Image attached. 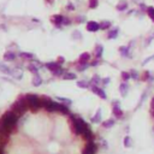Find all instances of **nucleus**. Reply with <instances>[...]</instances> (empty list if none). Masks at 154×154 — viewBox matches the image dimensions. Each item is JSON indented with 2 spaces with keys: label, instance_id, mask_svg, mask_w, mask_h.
I'll return each mask as SVG.
<instances>
[{
  "label": "nucleus",
  "instance_id": "nucleus-1",
  "mask_svg": "<svg viewBox=\"0 0 154 154\" xmlns=\"http://www.w3.org/2000/svg\"><path fill=\"white\" fill-rule=\"evenodd\" d=\"M18 119L19 117L11 110L3 113V116L0 117V135L8 139V136L16 130Z\"/></svg>",
  "mask_w": 154,
  "mask_h": 154
},
{
  "label": "nucleus",
  "instance_id": "nucleus-2",
  "mask_svg": "<svg viewBox=\"0 0 154 154\" xmlns=\"http://www.w3.org/2000/svg\"><path fill=\"white\" fill-rule=\"evenodd\" d=\"M71 120H72V130L76 135L82 136L84 140H87L88 142L94 140V134L88 127L87 123L79 118V117H72L71 116Z\"/></svg>",
  "mask_w": 154,
  "mask_h": 154
},
{
  "label": "nucleus",
  "instance_id": "nucleus-3",
  "mask_svg": "<svg viewBox=\"0 0 154 154\" xmlns=\"http://www.w3.org/2000/svg\"><path fill=\"white\" fill-rule=\"evenodd\" d=\"M25 102L28 108L32 112H36L40 108H42V104H41V98L36 94H25L24 95Z\"/></svg>",
  "mask_w": 154,
  "mask_h": 154
},
{
  "label": "nucleus",
  "instance_id": "nucleus-4",
  "mask_svg": "<svg viewBox=\"0 0 154 154\" xmlns=\"http://www.w3.org/2000/svg\"><path fill=\"white\" fill-rule=\"evenodd\" d=\"M10 110H11L12 112H15V113L20 117L22 115H24L25 112L29 110L28 106H27V102H25V99H24V95H20L13 104L11 105V107H10Z\"/></svg>",
  "mask_w": 154,
  "mask_h": 154
},
{
  "label": "nucleus",
  "instance_id": "nucleus-5",
  "mask_svg": "<svg viewBox=\"0 0 154 154\" xmlns=\"http://www.w3.org/2000/svg\"><path fill=\"white\" fill-rule=\"evenodd\" d=\"M45 66L52 72V75L53 76H56V77H59V76H64V74H66V71H65V69H63L61 68V65H59L57 61H51V63H46L45 64Z\"/></svg>",
  "mask_w": 154,
  "mask_h": 154
},
{
  "label": "nucleus",
  "instance_id": "nucleus-6",
  "mask_svg": "<svg viewBox=\"0 0 154 154\" xmlns=\"http://www.w3.org/2000/svg\"><path fill=\"white\" fill-rule=\"evenodd\" d=\"M89 89L93 91L94 94H96L98 96H100L102 100H106L107 99V95H106V93H105V90L102 89V88H100L99 86H94V84H89Z\"/></svg>",
  "mask_w": 154,
  "mask_h": 154
},
{
  "label": "nucleus",
  "instance_id": "nucleus-7",
  "mask_svg": "<svg viewBox=\"0 0 154 154\" xmlns=\"http://www.w3.org/2000/svg\"><path fill=\"white\" fill-rule=\"evenodd\" d=\"M96 150H98V145L94 143L93 141H90L86 145L82 154H96Z\"/></svg>",
  "mask_w": 154,
  "mask_h": 154
},
{
  "label": "nucleus",
  "instance_id": "nucleus-8",
  "mask_svg": "<svg viewBox=\"0 0 154 154\" xmlns=\"http://www.w3.org/2000/svg\"><path fill=\"white\" fill-rule=\"evenodd\" d=\"M51 22H52L57 28H60L63 25V16L61 15H54L51 17Z\"/></svg>",
  "mask_w": 154,
  "mask_h": 154
},
{
  "label": "nucleus",
  "instance_id": "nucleus-9",
  "mask_svg": "<svg viewBox=\"0 0 154 154\" xmlns=\"http://www.w3.org/2000/svg\"><path fill=\"white\" fill-rule=\"evenodd\" d=\"M112 113H113V116L118 119L123 118V116H124V112L122 111V108L118 106V105H115V106H112Z\"/></svg>",
  "mask_w": 154,
  "mask_h": 154
},
{
  "label": "nucleus",
  "instance_id": "nucleus-10",
  "mask_svg": "<svg viewBox=\"0 0 154 154\" xmlns=\"http://www.w3.org/2000/svg\"><path fill=\"white\" fill-rule=\"evenodd\" d=\"M99 29H100L99 23L94 22V20H90V22H88V23H87V30H88V32L95 33V32H98Z\"/></svg>",
  "mask_w": 154,
  "mask_h": 154
},
{
  "label": "nucleus",
  "instance_id": "nucleus-11",
  "mask_svg": "<svg viewBox=\"0 0 154 154\" xmlns=\"http://www.w3.org/2000/svg\"><path fill=\"white\" fill-rule=\"evenodd\" d=\"M128 91H129V84L127 83V82H123V83H120V86H119V93H120V95L122 96H127Z\"/></svg>",
  "mask_w": 154,
  "mask_h": 154
},
{
  "label": "nucleus",
  "instance_id": "nucleus-12",
  "mask_svg": "<svg viewBox=\"0 0 154 154\" xmlns=\"http://www.w3.org/2000/svg\"><path fill=\"white\" fill-rule=\"evenodd\" d=\"M90 59V54L88 52H84V53H82L78 58V64H87L88 61Z\"/></svg>",
  "mask_w": 154,
  "mask_h": 154
},
{
  "label": "nucleus",
  "instance_id": "nucleus-13",
  "mask_svg": "<svg viewBox=\"0 0 154 154\" xmlns=\"http://www.w3.org/2000/svg\"><path fill=\"white\" fill-rule=\"evenodd\" d=\"M17 58V54L15 52H11V51H7V52L4 53V59L6 61H13Z\"/></svg>",
  "mask_w": 154,
  "mask_h": 154
},
{
  "label": "nucleus",
  "instance_id": "nucleus-14",
  "mask_svg": "<svg viewBox=\"0 0 154 154\" xmlns=\"http://www.w3.org/2000/svg\"><path fill=\"white\" fill-rule=\"evenodd\" d=\"M128 6H129V4H128L127 0H120L116 7H117L118 11H125V10L128 8Z\"/></svg>",
  "mask_w": 154,
  "mask_h": 154
},
{
  "label": "nucleus",
  "instance_id": "nucleus-15",
  "mask_svg": "<svg viewBox=\"0 0 154 154\" xmlns=\"http://www.w3.org/2000/svg\"><path fill=\"white\" fill-rule=\"evenodd\" d=\"M102 53H104V47H102L101 45H96V47H95V51H94V54H95L96 59H101V57H102Z\"/></svg>",
  "mask_w": 154,
  "mask_h": 154
},
{
  "label": "nucleus",
  "instance_id": "nucleus-16",
  "mask_svg": "<svg viewBox=\"0 0 154 154\" xmlns=\"http://www.w3.org/2000/svg\"><path fill=\"white\" fill-rule=\"evenodd\" d=\"M118 33H119V30L118 28H113V29H110L108 30V34H107V37L111 39V40H113L118 36Z\"/></svg>",
  "mask_w": 154,
  "mask_h": 154
},
{
  "label": "nucleus",
  "instance_id": "nucleus-17",
  "mask_svg": "<svg viewBox=\"0 0 154 154\" xmlns=\"http://www.w3.org/2000/svg\"><path fill=\"white\" fill-rule=\"evenodd\" d=\"M101 117H102V111H101V108H99L96 111L95 116L91 118V123H101Z\"/></svg>",
  "mask_w": 154,
  "mask_h": 154
},
{
  "label": "nucleus",
  "instance_id": "nucleus-18",
  "mask_svg": "<svg viewBox=\"0 0 154 154\" xmlns=\"http://www.w3.org/2000/svg\"><path fill=\"white\" fill-rule=\"evenodd\" d=\"M115 123H116L115 119H111V118H110V119H107V120H105V122H102L101 125L104 127L105 129H110V128H112V127L115 125Z\"/></svg>",
  "mask_w": 154,
  "mask_h": 154
},
{
  "label": "nucleus",
  "instance_id": "nucleus-19",
  "mask_svg": "<svg viewBox=\"0 0 154 154\" xmlns=\"http://www.w3.org/2000/svg\"><path fill=\"white\" fill-rule=\"evenodd\" d=\"M111 25H112V23L110 22V20H102V22L99 23V27H100L101 30H107V29L111 28Z\"/></svg>",
  "mask_w": 154,
  "mask_h": 154
},
{
  "label": "nucleus",
  "instance_id": "nucleus-20",
  "mask_svg": "<svg viewBox=\"0 0 154 154\" xmlns=\"http://www.w3.org/2000/svg\"><path fill=\"white\" fill-rule=\"evenodd\" d=\"M32 82H33V86L34 87H39V86L42 84V78L40 77V75H34Z\"/></svg>",
  "mask_w": 154,
  "mask_h": 154
},
{
  "label": "nucleus",
  "instance_id": "nucleus-21",
  "mask_svg": "<svg viewBox=\"0 0 154 154\" xmlns=\"http://www.w3.org/2000/svg\"><path fill=\"white\" fill-rule=\"evenodd\" d=\"M28 70H29L33 75H39V68H37L35 64H29V65H28Z\"/></svg>",
  "mask_w": 154,
  "mask_h": 154
},
{
  "label": "nucleus",
  "instance_id": "nucleus-22",
  "mask_svg": "<svg viewBox=\"0 0 154 154\" xmlns=\"http://www.w3.org/2000/svg\"><path fill=\"white\" fill-rule=\"evenodd\" d=\"M101 82H102V79L99 77V76H93V77H91V79H90V83L89 84H94V86H99L100 83H101Z\"/></svg>",
  "mask_w": 154,
  "mask_h": 154
},
{
  "label": "nucleus",
  "instance_id": "nucleus-23",
  "mask_svg": "<svg viewBox=\"0 0 154 154\" xmlns=\"http://www.w3.org/2000/svg\"><path fill=\"white\" fill-rule=\"evenodd\" d=\"M129 74H130V77L132 79H139V77H140V74L137 72V70H135V69H131L129 71Z\"/></svg>",
  "mask_w": 154,
  "mask_h": 154
},
{
  "label": "nucleus",
  "instance_id": "nucleus-24",
  "mask_svg": "<svg viewBox=\"0 0 154 154\" xmlns=\"http://www.w3.org/2000/svg\"><path fill=\"white\" fill-rule=\"evenodd\" d=\"M146 12H147V15L149 16V18L154 22V7H153V6L147 7V8H146Z\"/></svg>",
  "mask_w": 154,
  "mask_h": 154
},
{
  "label": "nucleus",
  "instance_id": "nucleus-25",
  "mask_svg": "<svg viewBox=\"0 0 154 154\" xmlns=\"http://www.w3.org/2000/svg\"><path fill=\"white\" fill-rule=\"evenodd\" d=\"M119 53L122 54V56H129V47H125V46H122V47H119Z\"/></svg>",
  "mask_w": 154,
  "mask_h": 154
},
{
  "label": "nucleus",
  "instance_id": "nucleus-26",
  "mask_svg": "<svg viewBox=\"0 0 154 154\" xmlns=\"http://www.w3.org/2000/svg\"><path fill=\"white\" fill-rule=\"evenodd\" d=\"M77 87H79V88H89V83L87 81H84V79H82V81H78L77 82Z\"/></svg>",
  "mask_w": 154,
  "mask_h": 154
},
{
  "label": "nucleus",
  "instance_id": "nucleus-27",
  "mask_svg": "<svg viewBox=\"0 0 154 154\" xmlns=\"http://www.w3.org/2000/svg\"><path fill=\"white\" fill-rule=\"evenodd\" d=\"M19 57L23 58V59H33L34 58V56L32 53H28V52H20L19 53Z\"/></svg>",
  "mask_w": 154,
  "mask_h": 154
},
{
  "label": "nucleus",
  "instance_id": "nucleus-28",
  "mask_svg": "<svg viewBox=\"0 0 154 154\" xmlns=\"http://www.w3.org/2000/svg\"><path fill=\"white\" fill-rule=\"evenodd\" d=\"M0 71L4 74H11V70L7 65H4V64H0Z\"/></svg>",
  "mask_w": 154,
  "mask_h": 154
},
{
  "label": "nucleus",
  "instance_id": "nucleus-29",
  "mask_svg": "<svg viewBox=\"0 0 154 154\" xmlns=\"http://www.w3.org/2000/svg\"><path fill=\"white\" fill-rule=\"evenodd\" d=\"M63 78L64 79H76V75L74 72H66V74H64Z\"/></svg>",
  "mask_w": 154,
  "mask_h": 154
},
{
  "label": "nucleus",
  "instance_id": "nucleus-30",
  "mask_svg": "<svg viewBox=\"0 0 154 154\" xmlns=\"http://www.w3.org/2000/svg\"><path fill=\"white\" fill-rule=\"evenodd\" d=\"M58 101L60 102V104H63V105H66V106H69L70 104H71V100H69V99H65V98H58Z\"/></svg>",
  "mask_w": 154,
  "mask_h": 154
},
{
  "label": "nucleus",
  "instance_id": "nucleus-31",
  "mask_svg": "<svg viewBox=\"0 0 154 154\" xmlns=\"http://www.w3.org/2000/svg\"><path fill=\"white\" fill-rule=\"evenodd\" d=\"M120 77H122V79L124 81V82H127L129 78H131V77H130V74L128 72V71H123V72L120 74Z\"/></svg>",
  "mask_w": 154,
  "mask_h": 154
},
{
  "label": "nucleus",
  "instance_id": "nucleus-32",
  "mask_svg": "<svg viewBox=\"0 0 154 154\" xmlns=\"http://www.w3.org/2000/svg\"><path fill=\"white\" fill-rule=\"evenodd\" d=\"M124 146L125 147H131L132 146V141H131V139H130V136H125L124 137Z\"/></svg>",
  "mask_w": 154,
  "mask_h": 154
},
{
  "label": "nucleus",
  "instance_id": "nucleus-33",
  "mask_svg": "<svg viewBox=\"0 0 154 154\" xmlns=\"http://www.w3.org/2000/svg\"><path fill=\"white\" fill-rule=\"evenodd\" d=\"M11 75L12 76H15L17 79H20V78H22V72H20V71H18V70H13V71H11Z\"/></svg>",
  "mask_w": 154,
  "mask_h": 154
},
{
  "label": "nucleus",
  "instance_id": "nucleus-34",
  "mask_svg": "<svg viewBox=\"0 0 154 154\" xmlns=\"http://www.w3.org/2000/svg\"><path fill=\"white\" fill-rule=\"evenodd\" d=\"M99 6V0H89V7L90 8H96Z\"/></svg>",
  "mask_w": 154,
  "mask_h": 154
},
{
  "label": "nucleus",
  "instance_id": "nucleus-35",
  "mask_svg": "<svg viewBox=\"0 0 154 154\" xmlns=\"http://www.w3.org/2000/svg\"><path fill=\"white\" fill-rule=\"evenodd\" d=\"M72 39H75V40H79V39H82V34L78 32V30H76V32L72 33Z\"/></svg>",
  "mask_w": 154,
  "mask_h": 154
},
{
  "label": "nucleus",
  "instance_id": "nucleus-36",
  "mask_svg": "<svg viewBox=\"0 0 154 154\" xmlns=\"http://www.w3.org/2000/svg\"><path fill=\"white\" fill-rule=\"evenodd\" d=\"M71 24V19L66 16H63V25H70Z\"/></svg>",
  "mask_w": 154,
  "mask_h": 154
},
{
  "label": "nucleus",
  "instance_id": "nucleus-37",
  "mask_svg": "<svg viewBox=\"0 0 154 154\" xmlns=\"http://www.w3.org/2000/svg\"><path fill=\"white\" fill-rule=\"evenodd\" d=\"M87 68H88V64H78L77 70H78V71H84Z\"/></svg>",
  "mask_w": 154,
  "mask_h": 154
},
{
  "label": "nucleus",
  "instance_id": "nucleus-38",
  "mask_svg": "<svg viewBox=\"0 0 154 154\" xmlns=\"http://www.w3.org/2000/svg\"><path fill=\"white\" fill-rule=\"evenodd\" d=\"M66 10H68V11H74V10H75V5L72 3H69L66 5Z\"/></svg>",
  "mask_w": 154,
  "mask_h": 154
},
{
  "label": "nucleus",
  "instance_id": "nucleus-39",
  "mask_svg": "<svg viewBox=\"0 0 154 154\" xmlns=\"http://www.w3.org/2000/svg\"><path fill=\"white\" fill-rule=\"evenodd\" d=\"M57 63H58L59 65L64 64V63H65V59H64V57H58V60H57Z\"/></svg>",
  "mask_w": 154,
  "mask_h": 154
},
{
  "label": "nucleus",
  "instance_id": "nucleus-40",
  "mask_svg": "<svg viewBox=\"0 0 154 154\" xmlns=\"http://www.w3.org/2000/svg\"><path fill=\"white\" fill-rule=\"evenodd\" d=\"M101 63V59H96V60H94V61H91V66H96V65H99Z\"/></svg>",
  "mask_w": 154,
  "mask_h": 154
},
{
  "label": "nucleus",
  "instance_id": "nucleus-41",
  "mask_svg": "<svg viewBox=\"0 0 154 154\" xmlns=\"http://www.w3.org/2000/svg\"><path fill=\"white\" fill-rule=\"evenodd\" d=\"M152 59H154V56H152V57H149V58H148V59H146V60H145V61H143V65H146V64H147V63H148V61H150V60H152Z\"/></svg>",
  "mask_w": 154,
  "mask_h": 154
},
{
  "label": "nucleus",
  "instance_id": "nucleus-42",
  "mask_svg": "<svg viewBox=\"0 0 154 154\" xmlns=\"http://www.w3.org/2000/svg\"><path fill=\"white\" fill-rule=\"evenodd\" d=\"M150 111H154V96H153V99L150 101Z\"/></svg>",
  "mask_w": 154,
  "mask_h": 154
},
{
  "label": "nucleus",
  "instance_id": "nucleus-43",
  "mask_svg": "<svg viewBox=\"0 0 154 154\" xmlns=\"http://www.w3.org/2000/svg\"><path fill=\"white\" fill-rule=\"evenodd\" d=\"M102 83H104L105 86L108 84V83H110V78H104V79H102Z\"/></svg>",
  "mask_w": 154,
  "mask_h": 154
},
{
  "label": "nucleus",
  "instance_id": "nucleus-44",
  "mask_svg": "<svg viewBox=\"0 0 154 154\" xmlns=\"http://www.w3.org/2000/svg\"><path fill=\"white\" fill-rule=\"evenodd\" d=\"M112 104H113V106H115V105H118L119 101H118V100H113V102H112Z\"/></svg>",
  "mask_w": 154,
  "mask_h": 154
},
{
  "label": "nucleus",
  "instance_id": "nucleus-45",
  "mask_svg": "<svg viewBox=\"0 0 154 154\" xmlns=\"http://www.w3.org/2000/svg\"><path fill=\"white\" fill-rule=\"evenodd\" d=\"M0 154H4V149H3V146H0Z\"/></svg>",
  "mask_w": 154,
  "mask_h": 154
},
{
  "label": "nucleus",
  "instance_id": "nucleus-46",
  "mask_svg": "<svg viewBox=\"0 0 154 154\" xmlns=\"http://www.w3.org/2000/svg\"><path fill=\"white\" fill-rule=\"evenodd\" d=\"M132 1H134V3H137V1H139V0H132Z\"/></svg>",
  "mask_w": 154,
  "mask_h": 154
}]
</instances>
